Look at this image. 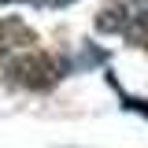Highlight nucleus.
<instances>
[{
    "label": "nucleus",
    "instance_id": "obj_1",
    "mask_svg": "<svg viewBox=\"0 0 148 148\" xmlns=\"http://www.w3.org/2000/svg\"><path fill=\"white\" fill-rule=\"evenodd\" d=\"M22 45H34V34L18 18H4L0 22V52H11V48H22Z\"/></svg>",
    "mask_w": 148,
    "mask_h": 148
}]
</instances>
